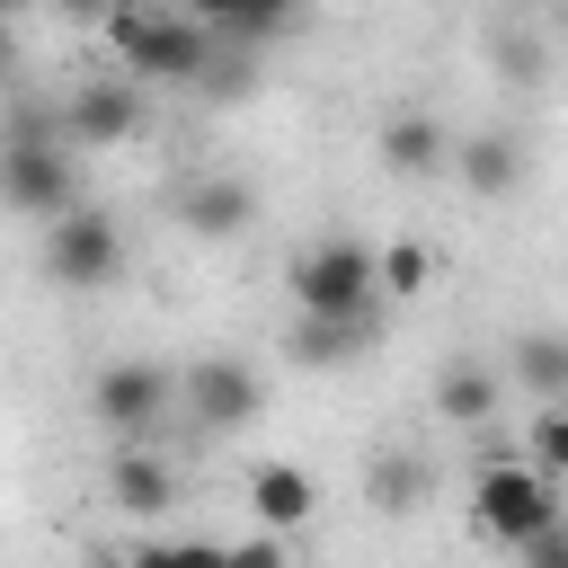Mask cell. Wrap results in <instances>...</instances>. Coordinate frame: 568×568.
Masks as SVG:
<instances>
[{"label": "cell", "mask_w": 568, "mask_h": 568, "mask_svg": "<svg viewBox=\"0 0 568 568\" xmlns=\"http://www.w3.org/2000/svg\"><path fill=\"white\" fill-rule=\"evenodd\" d=\"M426 399H435V417H444V426H497V399H506V364H497V355H444Z\"/></svg>", "instance_id": "obj_11"}, {"label": "cell", "mask_w": 568, "mask_h": 568, "mask_svg": "<svg viewBox=\"0 0 568 568\" xmlns=\"http://www.w3.org/2000/svg\"><path fill=\"white\" fill-rule=\"evenodd\" d=\"M470 524H479V541H497V550H524V541H541L550 524H568V506H559V488L532 470V462H479V479H470Z\"/></svg>", "instance_id": "obj_4"}, {"label": "cell", "mask_w": 568, "mask_h": 568, "mask_svg": "<svg viewBox=\"0 0 568 568\" xmlns=\"http://www.w3.org/2000/svg\"><path fill=\"white\" fill-rule=\"evenodd\" d=\"M222 568H284V541H275V532H248V541L222 550Z\"/></svg>", "instance_id": "obj_23"}, {"label": "cell", "mask_w": 568, "mask_h": 568, "mask_svg": "<svg viewBox=\"0 0 568 568\" xmlns=\"http://www.w3.org/2000/svg\"><path fill=\"white\" fill-rule=\"evenodd\" d=\"M488 62L506 71V80H541V62H550V44L524 27V18H497L488 27Z\"/></svg>", "instance_id": "obj_20"}, {"label": "cell", "mask_w": 568, "mask_h": 568, "mask_svg": "<svg viewBox=\"0 0 568 568\" xmlns=\"http://www.w3.org/2000/svg\"><path fill=\"white\" fill-rule=\"evenodd\" d=\"M524 462H532L550 488H568V399H559V408H532V426H524Z\"/></svg>", "instance_id": "obj_19"}, {"label": "cell", "mask_w": 568, "mask_h": 568, "mask_svg": "<svg viewBox=\"0 0 568 568\" xmlns=\"http://www.w3.org/2000/svg\"><path fill=\"white\" fill-rule=\"evenodd\" d=\"M151 124V89L142 80H124V71H89L71 98H62V142L71 151H106V142H133Z\"/></svg>", "instance_id": "obj_6"}, {"label": "cell", "mask_w": 568, "mask_h": 568, "mask_svg": "<svg viewBox=\"0 0 568 568\" xmlns=\"http://www.w3.org/2000/svg\"><path fill=\"white\" fill-rule=\"evenodd\" d=\"M373 337H382V311H364V320H293L284 328V355L302 373H337V364H364Z\"/></svg>", "instance_id": "obj_15"}, {"label": "cell", "mask_w": 568, "mask_h": 568, "mask_svg": "<svg viewBox=\"0 0 568 568\" xmlns=\"http://www.w3.org/2000/svg\"><path fill=\"white\" fill-rule=\"evenodd\" d=\"M44 275L71 284V293H106V284L124 275V231H115V213L80 204V213L44 222Z\"/></svg>", "instance_id": "obj_7"}, {"label": "cell", "mask_w": 568, "mask_h": 568, "mask_svg": "<svg viewBox=\"0 0 568 568\" xmlns=\"http://www.w3.org/2000/svg\"><path fill=\"white\" fill-rule=\"evenodd\" d=\"M222 550L231 541H142L124 568H222Z\"/></svg>", "instance_id": "obj_22"}, {"label": "cell", "mask_w": 568, "mask_h": 568, "mask_svg": "<svg viewBox=\"0 0 568 568\" xmlns=\"http://www.w3.org/2000/svg\"><path fill=\"white\" fill-rule=\"evenodd\" d=\"M106 497H115L124 515H169V506H178V462H169L160 444H115V453H106Z\"/></svg>", "instance_id": "obj_13"}, {"label": "cell", "mask_w": 568, "mask_h": 568, "mask_svg": "<svg viewBox=\"0 0 568 568\" xmlns=\"http://www.w3.org/2000/svg\"><path fill=\"white\" fill-rule=\"evenodd\" d=\"M453 178L470 186V195H515L524 186V133H506V124H470L462 142H453Z\"/></svg>", "instance_id": "obj_12"}, {"label": "cell", "mask_w": 568, "mask_h": 568, "mask_svg": "<svg viewBox=\"0 0 568 568\" xmlns=\"http://www.w3.org/2000/svg\"><path fill=\"white\" fill-rule=\"evenodd\" d=\"M506 382H524L541 408H559L568 399V328H524L506 346Z\"/></svg>", "instance_id": "obj_17"}, {"label": "cell", "mask_w": 568, "mask_h": 568, "mask_svg": "<svg viewBox=\"0 0 568 568\" xmlns=\"http://www.w3.org/2000/svg\"><path fill=\"white\" fill-rule=\"evenodd\" d=\"M80 151L53 133V124H18L0 133V213H27V222H62L80 213Z\"/></svg>", "instance_id": "obj_3"}, {"label": "cell", "mask_w": 568, "mask_h": 568, "mask_svg": "<svg viewBox=\"0 0 568 568\" xmlns=\"http://www.w3.org/2000/svg\"><path fill=\"white\" fill-rule=\"evenodd\" d=\"M426 497H435V453L390 444V453L364 462V506H373V515H417Z\"/></svg>", "instance_id": "obj_16"}, {"label": "cell", "mask_w": 568, "mask_h": 568, "mask_svg": "<svg viewBox=\"0 0 568 568\" xmlns=\"http://www.w3.org/2000/svg\"><path fill=\"white\" fill-rule=\"evenodd\" d=\"M248 515H257V532H302L311 515H320V479L302 470V462H257L248 470Z\"/></svg>", "instance_id": "obj_14"}, {"label": "cell", "mask_w": 568, "mask_h": 568, "mask_svg": "<svg viewBox=\"0 0 568 568\" xmlns=\"http://www.w3.org/2000/svg\"><path fill=\"white\" fill-rule=\"evenodd\" d=\"M178 408H186L204 435H240V426H257L266 382H257L248 355H195V364L178 373Z\"/></svg>", "instance_id": "obj_8"}, {"label": "cell", "mask_w": 568, "mask_h": 568, "mask_svg": "<svg viewBox=\"0 0 568 568\" xmlns=\"http://www.w3.org/2000/svg\"><path fill=\"white\" fill-rule=\"evenodd\" d=\"M284 293H293L302 320H364L382 302V248L355 240V231H328L284 266Z\"/></svg>", "instance_id": "obj_2"}, {"label": "cell", "mask_w": 568, "mask_h": 568, "mask_svg": "<svg viewBox=\"0 0 568 568\" xmlns=\"http://www.w3.org/2000/svg\"><path fill=\"white\" fill-rule=\"evenodd\" d=\"M248 222H257V186H248V178L204 169V178L178 186V231H186V240H240Z\"/></svg>", "instance_id": "obj_10"}, {"label": "cell", "mask_w": 568, "mask_h": 568, "mask_svg": "<svg viewBox=\"0 0 568 568\" xmlns=\"http://www.w3.org/2000/svg\"><path fill=\"white\" fill-rule=\"evenodd\" d=\"M106 53L124 80L160 89V80H186V89H240L248 71L222 62V36L213 18H186V9H106Z\"/></svg>", "instance_id": "obj_1"}, {"label": "cell", "mask_w": 568, "mask_h": 568, "mask_svg": "<svg viewBox=\"0 0 568 568\" xmlns=\"http://www.w3.org/2000/svg\"><path fill=\"white\" fill-rule=\"evenodd\" d=\"M515 568H568V524H550L541 541H524V550H515Z\"/></svg>", "instance_id": "obj_24"}, {"label": "cell", "mask_w": 568, "mask_h": 568, "mask_svg": "<svg viewBox=\"0 0 568 568\" xmlns=\"http://www.w3.org/2000/svg\"><path fill=\"white\" fill-rule=\"evenodd\" d=\"M9 71H18V27L0 18V89H9Z\"/></svg>", "instance_id": "obj_25"}, {"label": "cell", "mask_w": 568, "mask_h": 568, "mask_svg": "<svg viewBox=\"0 0 568 568\" xmlns=\"http://www.w3.org/2000/svg\"><path fill=\"white\" fill-rule=\"evenodd\" d=\"M169 408H178V373H169L160 355H115V364H98V382H89V417H98L115 444H160Z\"/></svg>", "instance_id": "obj_5"}, {"label": "cell", "mask_w": 568, "mask_h": 568, "mask_svg": "<svg viewBox=\"0 0 568 568\" xmlns=\"http://www.w3.org/2000/svg\"><path fill=\"white\" fill-rule=\"evenodd\" d=\"M302 18L293 9H213V36L222 44H266V36H293Z\"/></svg>", "instance_id": "obj_21"}, {"label": "cell", "mask_w": 568, "mask_h": 568, "mask_svg": "<svg viewBox=\"0 0 568 568\" xmlns=\"http://www.w3.org/2000/svg\"><path fill=\"white\" fill-rule=\"evenodd\" d=\"M435 284V248L426 240H382V302H417Z\"/></svg>", "instance_id": "obj_18"}, {"label": "cell", "mask_w": 568, "mask_h": 568, "mask_svg": "<svg viewBox=\"0 0 568 568\" xmlns=\"http://www.w3.org/2000/svg\"><path fill=\"white\" fill-rule=\"evenodd\" d=\"M453 124L435 115V106H399V115H382V133H373V151H382V169L390 178H444L453 169Z\"/></svg>", "instance_id": "obj_9"}]
</instances>
